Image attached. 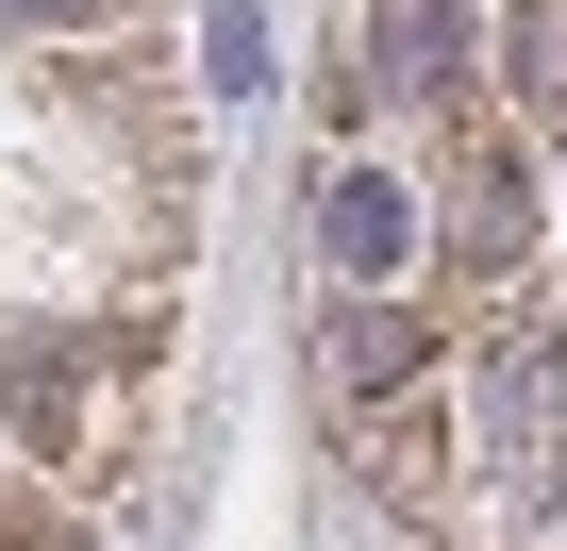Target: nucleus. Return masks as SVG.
Here are the masks:
<instances>
[{"label": "nucleus", "mask_w": 567, "mask_h": 551, "mask_svg": "<svg viewBox=\"0 0 567 551\" xmlns=\"http://www.w3.org/2000/svg\"><path fill=\"white\" fill-rule=\"evenodd\" d=\"M467 51H484V18H467V0H368V101L384 118H451L467 101Z\"/></svg>", "instance_id": "obj_1"}, {"label": "nucleus", "mask_w": 567, "mask_h": 551, "mask_svg": "<svg viewBox=\"0 0 567 551\" xmlns=\"http://www.w3.org/2000/svg\"><path fill=\"white\" fill-rule=\"evenodd\" d=\"M484 68H501L517 118H567V0H501V18H484Z\"/></svg>", "instance_id": "obj_2"}, {"label": "nucleus", "mask_w": 567, "mask_h": 551, "mask_svg": "<svg viewBox=\"0 0 567 551\" xmlns=\"http://www.w3.org/2000/svg\"><path fill=\"white\" fill-rule=\"evenodd\" d=\"M18 18H34V34H84V18H101V0H18Z\"/></svg>", "instance_id": "obj_3"}]
</instances>
